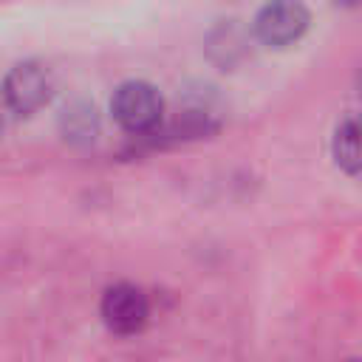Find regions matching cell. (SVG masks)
<instances>
[{
    "label": "cell",
    "mask_w": 362,
    "mask_h": 362,
    "mask_svg": "<svg viewBox=\"0 0 362 362\" xmlns=\"http://www.w3.org/2000/svg\"><path fill=\"white\" fill-rule=\"evenodd\" d=\"M311 23L303 3H269L255 17V34L269 48H286L297 42Z\"/></svg>",
    "instance_id": "cell-4"
},
{
    "label": "cell",
    "mask_w": 362,
    "mask_h": 362,
    "mask_svg": "<svg viewBox=\"0 0 362 362\" xmlns=\"http://www.w3.org/2000/svg\"><path fill=\"white\" fill-rule=\"evenodd\" d=\"M331 153L339 170L362 175V116H345L331 139Z\"/></svg>",
    "instance_id": "cell-5"
},
{
    "label": "cell",
    "mask_w": 362,
    "mask_h": 362,
    "mask_svg": "<svg viewBox=\"0 0 362 362\" xmlns=\"http://www.w3.org/2000/svg\"><path fill=\"white\" fill-rule=\"evenodd\" d=\"M51 90H54V76L48 65H42L40 59H23L11 65L8 74L3 76V105L14 116H28L37 107H42Z\"/></svg>",
    "instance_id": "cell-2"
},
{
    "label": "cell",
    "mask_w": 362,
    "mask_h": 362,
    "mask_svg": "<svg viewBox=\"0 0 362 362\" xmlns=\"http://www.w3.org/2000/svg\"><path fill=\"white\" fill-rule=\"evenodd\" d=\"M99 314H102L105 325L113 334L127 337V334H139L147 325L150 303H147V294L139 286H133V283H113L102 294Z\"/></svg>",
    "instance_id": "cell-3"
},
{
    "label": "cell",
    "mask_w": 362,
    "mask_h": 362,
    "mask_svg": "<svg viewBox=\"0 0 362 362\" xmlns=\"http://www.w3.org/2000/svg\"><path fill=\"white\" fill-rule=\"evenodd\" d=\"M59 130L68 141L74 144H88L96 139L99 133V116H96V107L85 99H74L62 107L59 113Z\"/></svg>",
    "instance_id": "cell-6"
},
{
    "label": "cell",
    "mask_w": 362,
    "mask_h": 362,
    "mask_svg": "<svg viewBox=\"0 0 362 362\" xmlns=\"http://www.w3.org/2000/svg\"><path fill=\"white\" fill-rule=\"evenodd\" d=\"M351 362H356V359H351Z\"/></svg>",
    "instance_id": "cell-7"
},
{
    "label": "cell",
    "mask_w": 362,
    "mask_h": 362,
    "mask_svg": "<svg viewBox=\"0 0 362 362\" xmlns=\"http://www.w3.org/2000/svg\"><path fill=\"white\" fill-rule=\"evenodd\" d=\"M110 110H113V119L127 133L141 136L158 127L161 113H164V99L156 85L144 79H127L113 90Z\"/></svg>",
    "instance_id": "cell-1"
}]
</instances>
